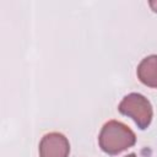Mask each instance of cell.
<instances>
[{
  "instance_id": "obj_1",
  "label": "cell",
  "mask_w": 157,
  "mask_h": 157,
  "mask_svg": "<svg viewBox=\"0 0 157 157\" xmlns=\"http://www.w3.org/2000/svg\"><path fill=\"white\" fill-rule=\"evenodd\" d=\"M136 142L135 132L124 123L118 120L107 121L101 129L98 136V144L103 152L114 156L129 147H132Z\"/></svg>"
},
{
  "instance_id": "obj_2",
  "label": "cell",
  "mask_w": 157,
  "mask_h": 157,
  "mask_svg": "<svg viewBox=\"0 0 157 157\" xmlns=\"http://www.w3.org/2000/svg\"><path fill=\"white\" fill-rule=\"evenodd\" d=\"M120 114L131 118L140 129H147L152 121L153 109L150 101L140 93L126 94L118 105Z\"/></svg>"
},
{
  "instance_id": "obj_3",
  "label": "cell",
  "mask_w": 157,
  "mask_h": 157,
  "mask_svg": "<svg viewBox=\"0 0 157 157\" xmlns=\"http://www.w3.org/2000/svg\"><path fill=\"white\" fill-rule=\"evenodd\" d=\"M69 140L60 132H49L39 142V157H69Z\"/></svg>"
},
{
  "instance_id": "obj_4",
  "label": "cell",
  "mask_w": 157,
  "mask_h": 157,
  "mask_svg": "<svg viewBox=\"0 0 157 157\" xmlns=\"http://www.w3.org/2000/svg\"><path fill=\"white\" fill-rule=\"evenodd\" d=\"M137 78L147 87L157 88V54L144 58L136 69Z\"/></svg>"
},
{
  "instance_id": "obj_5",
  "label": "cell",
  "mask_w": 157,
  "mask_h": 157,
  "mask_svg": "<svg viewBox=\"0 0 157 157\" xmlns=\"http://www.w3.org/2000/svg\"><path fill=\"white\" fill-rule=\"evenodd\" d=\"M150 6L153 9L155 12H157V1H150Z\"/></svg>"
},
{
  "instance_id": "obj_6",
  "label": "cell",
  "mask_w": 157,
  "mask_h": 157,
  "mask_svg": "<svg viewBox=\"0 0 157 157\" xmlns=\"http://www.w3.org/2000/svg\"><path fill=\"white\" fill-rule=\"evenodd\" d=\"M125 157H136V155H135V153H130V155H128V156H125Z\"/></svg>"
}]
</instances>
